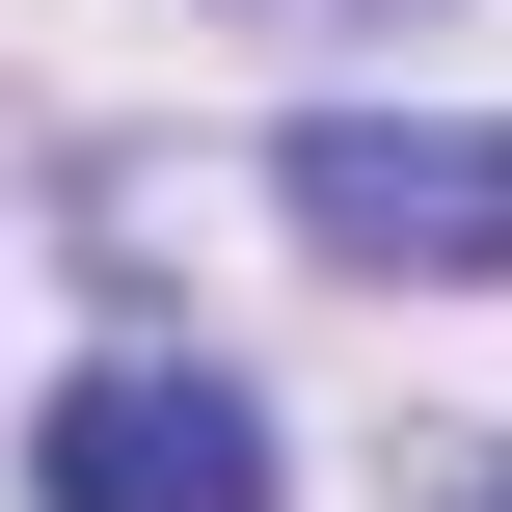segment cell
<instances>
[{"instance_id":"6da1fadb","label":"cell","mask_w":512,"mask_h":512,"mask_svg":"<svg viewBox=\"0 0 512 512\" xmlns=\"http://www.w3.org/2000/svg\"><path fill=\"white\" fill-rule=\"evenodd\" d=\"M270 189H297V243H351V270H512V108H297L270 135Z\"/></svg>"},{"instance_id":"7a4b0ae2","label":"cell","mask_w":512,"mask_h":512,"mask_svg":"<svg viewBox=\"0 0 512 512\" xmlns=\"http://www.w3.org/2000/svg\"><path fill=\"white\" fill-rule=\"evenodd\" d=\"M27 486H54V512H270V405H243V378H162V351H108V378H54Z\"/></svg>"},{"instance_id":"3957f363","label":"cell","mask_w":512,"mask_h":512,"mask_svg":"<svg viewBox=\"0 0 512 512\" xmlns=\"http://www.w3.org/2000/svg\"><path fill=\"white\" fill-rule=\"evenodd\" d=\"M270 27H378V0H270Z\"/></svg>"},{"instance_id":"277c9868","label":"cell","mask_w":512,"mask_h":512,"mask_svg":"<svg viewBox=\"0 0 512 512\" xmlns=\"http://www.w3.org/2000/svg\"><path fill=\"white\" fill-rule=\"evenodd\" d=\"M486 512H512V486H486Z\"/></svg>"}]
</instances>
